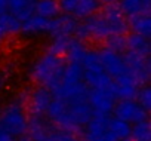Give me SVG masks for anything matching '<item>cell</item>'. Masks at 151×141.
Returning a JSON list of instances; mask_svg holds the SVG:
<instances>
[{
  "instance_id": "6da1fadb",
  "label": "cell",
  "mask_w": 151,
  "mask_h": 141,
  "mask_svg": "<svg viewBox=\"0 0 151 141\" xmlns=\"http://www.w3.org/2000/svg\"><path fill=\"white\" fill-rule=\"evenodd\" d=\"M46 114L49 116V120L56 126V129L71 134L85 128L93 116L88 100L62 101L53 97Z\"/></svg>"
},
{
  "instance_id": "7a4b0ae2",
  "label": "cell",
  "mask_w": 151,
  "mask_h": 141,
  "mask_svg": "<svg viewBox=\"0 0 151 141\" xmlns=\"http://www.w3.org/2000/svg\"><path fill=\"white\" fill-rule=\"evenodd\" d=\"M64 67V56L47 51L40 54L31 62V65L28 67V77L37 86H43L52 91L61 80Z\"/></svg>"
},
{
  "instance_id": "3957f363",
  "label": "cell",
  "mask_w": 151,
  "mask_h": 141,
  "mask_svg": "<svg viewBox=\"0 0 151 141\" xmlns=\"http://www.w3.org/2000/svg\"><path fill=\"white\" fill-rule=\"evenodd\" d=\"M83 80L91 89H114V80L104 72L98 51L88 49L80 61Z\"/></svg>"
},
{
  "instance_id": "277c9868",
  "label": "cell",
  "mask_w": 151,
  "mask_h": 141,
  "mask_svg": "<svg viewBox=\"0 0 151 141\" xmlns=\"http://www.w3.org/2000/svg\"><path fill=\"white\" fill-rule=\"evenodd\" d=\"M28 116L24 104L19 100L9 101L0 110V129L8 132L11 137L18 138L27 132Z\"/></svg>"
},
{
  "instance_id": "5b68a950",
  "label": "cell",
  "mask_w": 151,
  "mask_h": 141,
  "mask_svg": "<svg viewBox=\"0 0 151 141\" xmlns=\"http://www.w3.org/2000/svg\"><path fill=\"white\" fill-rule=\"evenodd\" d=\"M76 39L79 40H93V42H107L111 36H117L111 22L98 11L96 14L85 18L79 22L76 30Z\"/></svg>"
},
{
  "instance_id": "8992f818",
  "label": "cell",
  "mask_w": 151,
  "mask_h": 141,
  "mask_svg": "<svg viewBox=\"0 0 151 141\" xmlns=\"http://www.w3.org/2000/svg\"><path fill=\"white\" fill-rule=\"evenodd\" d=\"M88 104L93 116H110L116 104L114 89H89Z\"/></svg>"
},
{
  "instance_id": "52a82bcc",
  "label": "cell",
  "mask_w": 151,
  "mask_h": 141,
  "mask_svg": "<svg viewBox=\"0 0 151 141\" xmlns=\"http://www.w3.org/2000/svg\"><path fill=\"white\" fill-rule=\"evenodd\" d=\"M98 56H99V61H101V65L104 68V72L113 80L123 76L124 73H127V67H126L123 54L116 52V51L104 46L98 51Z\"/></svg>"
},
{
  "instance_id": "ba28073f",
  "label": "cell",
  "mask_w": 151,
  "mask_h": 141,
  "mask_svg": "<svg viewBox=\"0 0 151 141\" xmlns=\"http://www.w3.org/2000/svg\"><path fill=\"white\" fill-rule=\"evenodd\" d=\"M59 11L73 15L77 20H85L99 11V0H56Z\"/></svg>"
},
{
  "instance_id": "9c48e42d",
  "label": "cell",
  "mask_w": 151,
  "mask_h": 141,
  "mask_svg": "<svg viewBox=\"0 0 151 141\" xmlns=\"http://www.w3.org/2000/svg\"><path fill=\"white\" fill-rule=\"evenodd\" d=\"M110 116H92L86 123L83 132V141H117L108 128Z\"/></svg>"
},
{
  "instance_id": "30bf717a",
  "label": "cell",
  "mask_w": 151,
  "mask_h": 141,
  "mask_svg": "<svg viewBox=\"0 0 151 141\" xmlns=\"http://www.w3.org/2000/svg\"><path fill=\"white\" fill-rule=\"evenodd\" d=\"M124 56V62L127 67V72L136 79V82L142 86L148 82L150 79V59L148 56L130 52V51H124L123 52Z\"/></svg>"
},
{
  "instance_id": "8fae6325",
  "label": "cell",
  "mask_w": 151,
  "mask_h": 141,
  "mask_svg": "<svg viewBox=\"0 0 151 141\" xmlns=\"http://www.w3.org/2000/svg\"><path fill=\"white\" fill-rule=\"evenodd\" d=\"M113 113L114 117L127 123H138L148 119V111H145L136 103V100H120L117 104H114Z\"/></svg>"
},
{
  "instance_id": "7c38bea8",
  "label": "cell",
  "mask_w": 151,
  "mask_h": 141,
  "mask_svg": "<svg viewBox=\"0 0 151 141\" xmlns=\"http://www.w3.org/2000/svg\"><path fill=\"white\" fill-rule=\"evenodd\" d=\"M52 101V92L47 88L36 86L27 95V108L31 116L42 117L46 114Z\"/></svg>"
},
{
  "instance_id": "4fadbf2b",
  "label": "cell",
  "mask_w": 151,
  "mask_h": 141,
  "mask_svg": "<svg viewBox=\"0 0 151 141\" xmlns=\"http://www.w3.org/2000/svg\"><path fill=\"white\" fill-rule=\"evenodd\" d=\"M52 20H47V18H43V17H39V15L31 14L28 18H25L21 22L19 33H22L25 36L52 34V27H53V21Z\"/></svg>"
},
{
  "instance_id": "5bb4252c",
  "label": "cell",
  "mask_w": 151,
  "mask_h": 141,
  "mask_svg": "<svg viewBox=\"0 0 151 141\" xmlns=\"http://www.w3.org/2000/svg\"><path fill=\"white\" fill-rule=\"evenodd\" d=\"M139 86L141 85L136 82V79L127 72L123 76L114 79V94H116V98H120V100H135Z\"/></svg>"
},
{
  "instance_id": "9a60e30c",
  "label": "cell",
  "mask_w": 151,
  "mask_h": 141,
  "mask_svg": "<svg viewBox=\"0 0 151 141\" xmlns=\"http://www.w3.org/2000/svg\"><path fill=\"white\" fill-rule=\"evenodd\" d=\"M52 21H53V27L50 36H74L76 30L79 27V20L68 14L58 15Z\"/></svg>"
},
{
  "instance_id": "2e32d148",
  "label": "cell",
  "mask_w": 151,
  "mask_h": 141,
  "mask_svg": "<svg viewBox=\"0 0 151 141\" xmlns=\"http://www.w3.org/2000/svg\"><path fill=\"white\" fill-rule=\"evenodd\" d=\"M119 8L126 18H132L139 14L150 12V0H120Z\"/></svg>"
},
{
  "instance_id": "e0dca14e",
  "label": "cell",
  "mask_w": 151,
  "mask_h": 141,
  "mask_svg": "<svg viewBox=\"0 0 151 141\" xmlns=\"http://www.w3.org/2000/svg\"><path fill=\"white\" fill-rule=\"evenodd\" d=\"M33 14L52 20L59 15V6L56 0H34L33 3Z\"/></svg>"
},
{
  "instance_id": "ac0fdd59",
  "label": "cell",
  "mask_w": 151,
  "mask_h": 141,
  "mask_svg": "<svg viewBox=\"0 0 151 141\" xmlns=\"http://www.w3.org/2000/svg\"><path fill=\"white\" fill-rule=\"evenodd\" d=\"M34 0H6L8 9L12 15H15L21 22L33 14Z\"/></svg>"
},
{
  "instance_id": "d6986e66",
  "label": "cell",
  "mask_w": 151,
  "mask_h": 141,
  "mask_svg": "<svg viewBox=\"0 0 151 141\" xmlns=\"http://www.w3.org/2000/svg\"><path fill=\"white\" fill-rule=\"evenodd\" d=\"M127 25H129V28H130L133 33L141 34V36H144V37H150L151 20H150V14H148V12H144V14H139V15H136V17L129 18Z\"/></svg>"
},
{
  "instance_id": "ffe728a7",
  "label": "cell",
  "mask_w": 151,
  "mask_h": 141,
  "mask_svg": "<svg viewBox=\"0 0 151 141\" xmlns=\"http://www.w3.org/2000/svg\"><path fill=\"white\" fill-rule=\"evenodd\" d=\"M126 51H130V52H135V54L148 56V54H150L148 37H144V36L136 34V33L129 34L126 37Z\"/></svg>"
},
{
  "instance_id": "44dd1931",
  "label": "cell",
  "mask_w": 151,
  "mask_h": 141,
  "mask_svg": "<svg viewBox=\"0 0 151 141\" xmlns=\"http://www.w3.org/2000/svg\"><path fill=\"white\" fill-rule=\"evenodd\" d=\"M86 51H88V48L83 43V40H79V39L73 37L71 42H70V46L65 52V56L68 58L70 62H79L80 64V61L83 59Z\"/></svg>"
},
{
  "instance_id": "7402d4cb",
  "label": "cell",
  "mask_w": 151,
  "mask_h": 141,
  "mask_svg": "<svg viewBox=\"0 0 151 141\" xmlns=\"http://www.w3.org/2000/svg\"><path fill=\"white\" fill-rule=\"evenodd\" d=\"M108 128L117 141H123L130 135V123L120 120L117 117H108Z\"/></svg>"
},
{
  "instance_id": "603a6c76",
  "label": "cell",
  "mask_w": 151,
  "mask_h": 141,
  "mask_svg": "<svg viewBox=\"0 0 151 141\" xmlns=\"http://www.w3.org/2000/svg\"><path fill=\"white\" fill-rule=\"evenodd\" d=\"M129 138L132 141H150L151 140V128H150L148 120L133 123V126H130Z\"/></svg>"
},
{
  "instance_id": "cb8c5ba5",
  "label": "cell",
  "mask_w": 151,
  "mask_h": 141,
  "mask_svg": "<svg viewBox=\"0 0 151 141\" xmlns=\"http://www.w3.org/2000/svg\"><path fill=\"white\" fill-rule=\"evenodd\" d=\"M71 39H73V36H52L49 51L56 54V55L65 56V52H67V49L70 46Z\"/></svg>"
},
{
  "instance_id": "d4e9b609",
  "label": "cell",
  "mask_w": 151,
  "mask_h": 141,
  "mask_svg": "<svg viewBox=\"0 0 151 141\" xmlns=\"http://www.w3.org/2000/svg\"><path fill=\"white\" fill-rule=\"evenodd\" d=\"M0 24H2V27L5 28L8 34H15V33H19L21 30V21L11 12H6L5 15L0 17Z\"/></svg>"
},
{
  "instance_id": "484cf974",
  "label": "cell",
  "mask_w": 151,
  "mask_h": 141,
  "mask_svg": "<svg viewBox=\"0 0 151 141\" xmlns=\"http://www.w3.org/2000/svg\"><path fill=\"white\" fill-rule=\"evenodd\" d=\"M136 103L145 110V111H150V106H151V91L147 85H142L138 92H136Z\"/></svg>"
},
{
  "instance_id": "4316f807",
  "label": "cell",
  "mask_w": 151,
  "mask_h": 141,
  "mask_svg": "<svg viewBox=\"0 0 151 141\" xmlns=\"http://www.w3.org/2000/svg\"><path fill=\"white\" fill-rule=\"evenodd\" d=\"M107 48L123 54L126 51V36H111L107 42Z\"/></svg>"
},
{
  "instance_id": "83f0119b",
  "label": "cell",
  "mask_w": 151,
  "mask_h": 141,
  "mask_svg": "<svg viewBox=\"0 0 151 141\" xmlns=\"http://www.w3.org/2000/svg\"><path fill=\"white\" fill-rule=\"evenodd\" d=\"M30 141H56V137H55V129H49L43 134H40L39 137L30 140Z\"/></svg>"
},
{
  "instance_id": "f1b7e54d",
  "label": "cell",
  "mask_w": 151,
  "mask_h": 141,
  "mask_svg": "<svg viewBox=\"0 0 151 141\" xmlns=\"http://www.w3.org/2000/svg\"><path fill=\"white\" fill-rule=\"evenodd\" d=\"M0 141H15V138L11 137L8 132H5V131L0 129Z\"/></svg>"
},
{
  "instance_id": "f546056e",
  "label": "cell",
  "mask_w": 151,
  "mask_h": 141,
  "mask_svg": "<svg viewBox=\"0 0 151 141\" xmlns=\"http://www.w3.org/2000/svg\"><path fill=\"white\" fill-rule=\"evenodd\" d=\"M8 12V5H6V0H0V17L5 15Z\"/></svg>"
},
{
  "instance_id": "4dcf8cb0",
  "label": "cell",
  "mask_w": 151,
  "mask_h": 141,
  "mask_svg": "<svg viewBox=\"0 0 151 141\" xmlns=\"http://www.w3.org/2000/svg\"><path fill=\"white\" fill-rule=\"evenodd\" d=\"M8 36V33L5 31V28L2 27V24H0V43H2L3 40H5V37Z\"/></svg>"
},
{
  "instance_id": "1f68e13d",
  "label": "cell",
  "mask_w": 151,
  "mask_h": 141,
  "mask_svg": "<svg viewBox=\"0 0 151 141\" xmlns=\"http://www.w3.org/2000/svg\"><path fill=\"white\" fill-rule=\"evenodd\" d=\"M117 0H99V3H105V5H108V3H116Z\"/></svg>"
},
{
  "instance_id": "d6a6232c",
  "label": "cell",
  "mask_w": 151,
  "mask_h": 141,
  "mask_svg": "<svg viewBox=\"0 0 151 141\" xmlns=\"http://www.w3.org/2000/svg\"><path fill=\"white\" fill-rule=\"evenodd\" d=\"M3 85H5V79H3V76H2V74H0V88H2Z\"/></svg>"
}]
</instances>
